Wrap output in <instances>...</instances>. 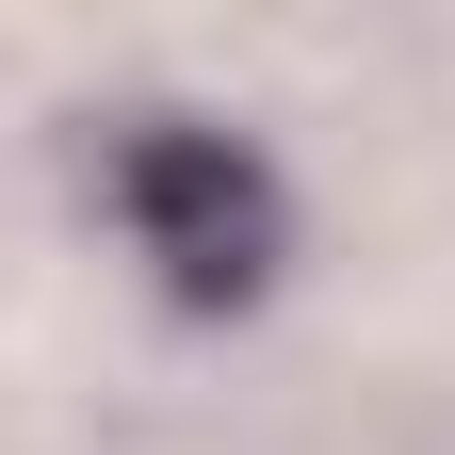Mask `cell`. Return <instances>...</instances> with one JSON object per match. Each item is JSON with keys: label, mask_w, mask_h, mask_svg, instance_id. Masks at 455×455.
Wrapping results in <instances>:
<instances>
[{"label": "cell", "mask_w": 455, "mask_h": 455, "mask_svg": "<svg viewBox=\"0 0 455 455\" xmlns=\"http://www.w3.org/2000/svg\"><path fill=\"white\" fill-rule=\"evenodd\" d=\"M114 212H131V244L180 276V293H244L260 244H276V180L228 131H196V114H147V131L114 147Z\"/></svg>", "instance_id": "6da1fadb"}]
</instances>
